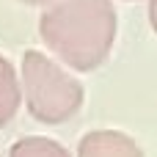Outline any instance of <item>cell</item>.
<instances>
[{"mask_svg":"<svg viewBox=\"0 0 157 157\" xmlns=\"http://www.w3.org/2000/svg\"><path fill=\"white\" fill-rule=\"evenodd\" d=\"M39 36L69 69L91 72L113 50L116 8L110 0H61L41 14Z\"/></svg>","mask_w":157,"mask_h":157,"instance_id":"cell-1","label":"cell"},{"mask_svg":"<svg viewBox=\"0 0 157 157\" xmlns=\"http://www.w3.org/2000/svg\"><path fill=\"white\" fill-rule=\"evenodd\" d=\"M22 97L28 113L41 124H63L83 108L80 80L39 50L22 55Z\"/></svg>","mask_w":157,"mask_h":157,"instance_id":"cell-2","label":"cell"},{"mask_svg":"<svg viewBox=\"0 0 157 157\" xmlns=\"http://www.w3.org/2000/svg\"><path fill=\"white\" fill-rule=\"evenodd\" d=\"M77 157H146L144 149L119 130H94L80 138Z\"/></svg>","mask_w":157,"mask_h":157,"instance_id":"cell-3","label":"cell"},{"mask_svg":"<svg viewBox=\"0 0 157 157\" xmlns=\"http://www.w3.org/2000/svg\"><path fill=\"white\" fill-rule=\"evenodd\" d=\"M19 105H22V83L17 80L11 61L0 55V127L14 119Z\"/></svg>","mask_w":157,"mask_h":157,"instance_id":"cell-4","label":"cell"},{"mask_svg":"<svg viewBox=\"0 0 157 157\" xmlns=\"http://www.w3.org/2000/svg\"><path fill=\"white\" fill-rule=\"evenodd\" d=\"M8 157H69V152L52 141V138H41V135H30V138H22L11 146Z\"/></svg>","mask_w":157,"mask_h":157,"instance_id":"cell-5","label":"cell"},{"mask_svg":"<svg viewBox=\"0 0 157 157\" xmlns=\"http://www.w3.org/2000/svg\"><path fill=\"white\" fill-rule=\"evenodd\" d=\"M149 22H152V28L157 33V0H149Z\"/></svg>","mask_w":157,"mask_h":157,"instance_id":"cell-6","label":"cell"},{"mask_svg":"<svg viewBox=\"0 0 157 157\" xmlns=\"http://www.w3.org/2000/svg\"><path fill=\"white\" fill-rule=\"evenodd\" d=\"M19 3H25V6H55V3H61V0H19Z\"/></svg>","mask_w":157,"mask_h":157,"instance_id":"cell-7","label":"cell"}]
</instances>
